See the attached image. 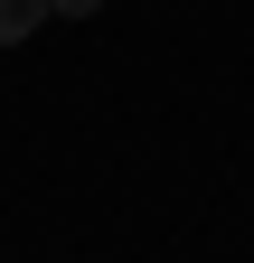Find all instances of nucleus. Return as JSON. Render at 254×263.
I'll use <instances>...</instances> for the list:
<instances>
[{
    "label": "nucleus",
    "instance_id": "f03ea898",
    "mask_svg": "<svg viewBox=\"0 0 254 263\" xmlns=\"http://www.w3.org/2000/svg\"><path fill=\"white\" fill-rule=\"evenodd\" d=\"M104 0H47V19H94Z\"/></svg>",
    "mask_w": 254,
    "mask_h": 263
},
{
    "label": "nucleus",
    "instance_id": "f257e3e1",
    "mask_svg": "<svg viewBox=\"0 0 254 263\" xmlns=\"http://www.w3.org/2000/svg\"><path fill=\"white\" fill-rule=\"evenodd\" d=\"M38 19H47V0H0V47H28Z\"/></svg>",
    "mask_w": 254,
    "mask_h": 263
}]
</instances>
